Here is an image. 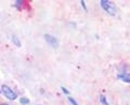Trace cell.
Wrapping results in <instances>:
<instances>
[{
    "label": "cell",
    "instance_id": "obj_1",
    "mask_svg": "<svg viewBox=\"0 0 130 105\" xmlns=\"http://www.w3.org/2000/svg\"><path fill=\"white\" fill-rule=\"evenodd\" d=\"M101 7L104 9V11L108 13L109 15H115L116 14V7L113 5L111 1H107V0H101Z\"/></svg>",
    "mask_w": 130,
    "mask_h": 105
},
{
    "label": "cell",
    "instance_id": "obj_2",
    "mask_svg": "<svg viewBox=\"0 0 130 105\" xmlns=\"http://www.w3.org/2000/svg\"><path fill=\"white\" fill-rule=\"evenodd\" d=\"M2 92H3V94H5L6 98H8L9 100H15L16 99V93L13 92V90H11L8 86H5V84H3L2 86Z\"/></svg>",
    "mask_w": 130,
    "mask_h": 105
},
{
    "label": "cell",
    "instance_id": "obj_3",
    "mask_svg": "<svg viewBox=\"0 0 130 105\" xmlns=\"http://www.w3.org/2000/svg\"><path fill=\"white\" fill-rule=\"evenodd\" d=\"M44 39H46V41L50 44V46H52L53 48H56L59 46V42H58V40H56L55 37H53V36H51V35H46L44 36Z\"/></svg>",
    "mask_w": 130,
    "mask_h": 105
},
{
    "label": "cell",
    "instance_id": "obj_4",
    "mask_svg": "<svg viewBox=\"0 0 130 105\" xmlns=\"http://www.w3.org/2000/svg\"><path fill=\"white\" fill-rule=\"evenodd\" d=\"M117 78L121 79L125 82H129L130 83V74H120V75L117 76Z\"/></svg>",
    "mask_w": 130,
    "mask_h": 105
},
{
    "label": "cell",
    "instance_id": "obj_5",
    "mask_svg": "<svg viewBox=\"0 0 130 105\" xmlns=\"http://www.w3.org/2000/svg\"><path fill=\"white\" fill-rule=\"evenodd\" d=\"M100 101H101V102H102L104 105H108V103L106 102V100H105V96H104V95H101V96H100Z\"/></svg>",
    "mask_w": 130,
    "mask_h": 105
},
{
    "label": "cell",
    "instance_id": "obj_6",
    "mask_svg": "<svg viewBox=\"0 0 130 105\" xmlns=\"http://www.w3.org/2000/svg\"><path fill=\"white\" fill-rule=\"evenodd\" d=\"M21 103L22 104H28V103H29V100L26 99V98H22L21 99Z\"/></svg>",
    "mask_w": 130,
    "mask_h": 105
},
{
    "label": "cell",
    "instance_id": "obj_7",
    "mask_svg": "<svg viewBox=\"0 0 130 105\" xmlns=\"http://www.w3.org/2000/svg\"><path fill=\"white\" fill-rule=\"evenodd\" d=\"M68 101H70V102H71L73 105H78V103H77L76 101H75L74 99H73V98H68Z\"/></svg>",
    "mask_w": 130,
    "mask_h": 105
},
{
    "label": "cell",
    "instance_id": "obj_8",
    "mask_svg": "<svg viewBox=\"0 0 130 105\" xmlns=\"http://www.w3.org/2000/svg\"><path fill=\"white\" fill-rule=\"evenodd\" d=\"M81 2V6H83L85 8V10H87V8H86V5H85V1H80Z\"/></svg>",
    "mask_w": 130,
    "mask_h": 105
},
{
    "label": "cell",
    "instance_id": "obj_9",
    "mask_svg": "<svg viewBox=\"0 0 130 105\" xmlns=\"http://www.w3.org/2000/svg\"><path fill=\"white\" fill-rule=\"evenodd\" d=\"M62 90H63V92H64V93H66V94H67V93H68V90H66V89H65V88H64V87H63V88H62Z\"/></svg>",
    "mask_w": 130,
    "mask_h": 105
},
{
    "label": "cell",
    "instance_id": "obj_10",
    "mask_svg": "<svg viewBox=\"0 0 130 105\" xmlns=\"http://www.w3.org/2000/svg\"><path fill=\"white\" fill-rule=\"evenodd\" d=\"M0 105H9V104H0Z\"/></svg>",
    "mask_w": 130,
    "mask_h": 105
}]
</instances>
